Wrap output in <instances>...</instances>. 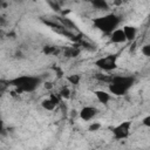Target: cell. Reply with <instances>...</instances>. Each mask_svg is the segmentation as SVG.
Here are the masks:
<instances>
[{"mask_svg": "<svg viewBox=\"0 0 150 150\" xmlns=\"http://www.w3.org/2000/svg\"><path fill=\"white\" fill-rule=\"evenodd\" d=\"M42 82L41 77L39 76H32V75H21L12 79L9 81V84L15 88V91L18 94L21 93H32L34 91L40 83Z\"/></svg>", "mask_w": 150, "mask_h": 150, "instance_id": "obj_1", "label": "cell"}, {"mask_svg": "<svg viewBox=\"0 0 150 150\" xmlns=\"http://www.w3.org/2000/svg\"><path fill=\"white\" fill-rule=\"evenodd\" d=\"M135 79L132 76L124 75H112L110 83L108 84L110 94L115 96H122L129 91V89L134 86Z\"/></svg>", "mask_w": 150, "mask_h": 150, "instance_id": "obj_2", "label": "cell"}, {"mask_svg": "<svg viewBox=\"0 0 150 150\" xmlns=\"http://www.w3.org/2000/svg\"><path fill=\"white\" fill-rule=\"evenodd\" d=\"M120 21L121 20L116 14L109 13V14H105L103 16H98V18L94 19L93 20V25H94V27H96L102 33L110 35L112 33V30L118 28Z\"/></svg>", "mask_w": 150, "mask_h": 150, "instance_id": "obj_3", "label": "cell"}, {"mask_svg": "<svg viewBox=\"0 0 150 150\" xmlns=\"http://www.w3.org/2000/svg\"><path fill=\"white\" fill-rule=\"evenodd\" d=\"M116 60H117L116 55L102 56V57H100L95 61V66L97 68H100L101 70H103V71H111V70L116 69V67H117Z\"/></svg>", "mask_w": 150, "mask_h": 150, "instance_id": "obj_4", "label": "cell"}, {"mask_svg": "<svg viewBox=\"0 0 150 150\" xmlns=\"http://www.w3.org/2000/svg\"><path fill=\"white\" fill-rule=\"evenodd\" d=\"M130 129H131V122L130 121H124L118 123L116 127L112 128V136L115 139L121 141L125 139L130 135Z\"/></svg>", "mask_w": 150, "mask_h": 150, "instance_id": "obj_5", "label": "cell"}, {"mask_svg": "<svg viewBox=\"0 0 150 150\" xmlns=\"http://www.w3.org/2000/svg\"><path fill=\"white\" fill-rule=\"evenodd\" d=\"M97 112H98V110L95 107H93V105H84L80 110L79 115H80V118L82 121L88 122V121H91L97 115Z\"/></svg>", "mask_w": 150, "mask_h": 150, "instance_id": "obj_6", "label": "cell"}, {"mask_svg": "<svg viewBox=\"0 0 150 150\" xmlns=\"http://www.w3.org/2000/svg\"><path fill=\"white\" fill-rule=\"evenodd\" d=\"M110 41L112 43H124L127 41V38L123 28H116L115 30H112V33L110 34Z\"/></svg>", "mask_w": 150, "mask_h": 150, "instance_id": "obj_7", "label": "cell"}, {"mask_svg": "<svg viewBox=\"0 0 150 150\" xmlns=\"http://www.w3.org/2000/svg\"><path fill=\"white\" fill-rule=\"evenodd\" d=\"M94 95H95L96 100L100 103H102V104H107L110 101V98H111L110 94L108 91H105V90H95L94 91Z\"/></svg>", "mask_w": 150, "mask_h": 150, "instance_id": "obj_8", "label": "cell"}, {"mask_svg": "<svg viewBox=\"0 0 150 150\" xmlns=\"http://www.w3.org/2000/svg\"><path fill=\"white\" fill-rule=\"evenodd\" d=\"M123 30H124V34H125V38H127V41H132L135 40L136 38V34H137V30L134 26H124L123 27Z\"/></svg>", "mask_w": 150, "mask_h": 150, "instance_id": "obj_9", "label": "cell"}, {"mask_svg": "<svg viewBox=\"0 0 150 150\" xmlns=\"http://www.w3.org/2000/svg\"><path fill=\"white\" fill-rule=\"evenodd\" d=\"M90 2L93 5V7L98 11H108L109 9V5H108L107 0H90Z\"/></svg>", "mask_w": 150, "mask_h": 150, "instance_id": "obj_10", "label": "cell"}, {"mask_svg": "<svg viewBox=\"0 0 150 150\" xmlns=\"http://www.w3.org/2000/svg\"><path fill=\"white\" fill-rule=\"evenodd\" d=\"M41 107H42L45 110H47V111H53L57 105L50 100V97H48V98H45V100L41 102Z\"/></svg>", "mask_w": 150, "mask_h": 150, "instance_id": "obj_11", "label": "cell"}, {"mask_svg": "<svg viewBox=\"0 0 150 150\" xmlns=\"http://www.w3.org/2000/svg\"><path fill=\"white\" fill-rule=\"evenodd\" d=\"M95 77H96V80H98L100 82H104V83L109 84V83H110V81H111L112 75H107V74H96V75H95Z\"/></svg>", "mask_w": 150, "mask_h": 150, "instance_id": "obj_12", "label": "cell"}, {"mask_svg": "<svg viewBox=\"0 0 150 150\" xmlns=\"http://www.w3.org/2000/svg\"><path fill=\"white\" fill-rule=\"evenodd\" d=\"M67 81H68L69 83L76 86V84L80 83V81H81V76H80L79 74H71V75H68V76H67Z\"/></svg>", "mask_w": 150, "mask_h": 150, "instance_id": "obj_13", "label": "cell"}, {"mask_svg": "<svg viewBox=\"0 0 150 150\" xmlns=\"http://www.w3.org/2000/svg\"><path fill=\"white\" fill-rule=\"evenodd\" d=\"M59 95L61 96V98H69L70 97V89L68 87H62L61 90L59 91Z\"/></svg>", "mask_w": 150, "mask_h": 150, "instance_id": "obj_14", "label": "cell"}, {"mask_svg": "<svg viewBox=\"0 0 150 150\" xmlns=\"http://www.w3.org/2000/svg\"><path fill=\"white\" fill-rule=\"evenodd\" d=\"M79 53H80V50L77 48H69L64 52V55L68 57H75L76 55H79Z\"/></svg>", "mask_w": 150, "mask_h": 150, "instance_id": "obj_15", "label": "cell"}, {"mask_svg": "<svg viewBox=\"0 0 150 150\" xmlns=\"http://www.w3.org/2000/svg\"><path fill=\"white\" fill-rule=\"evenodd\" d=\"M42 52H43V54H46V55H50V54L57 53V49H56L55 47H53V46H46V47H43Z\"/></svg>", "mask_w": 150, "mask_h": 150, "instance_id": "obj_16", "label": "cell"}, {"mask_svg": "<svg viewBox=\"0 0 150 150\" xmlns=\"http://www.w3.org/2000/svg\"><path fill=\"white\" fill-rule=\"evenodd\" d=\"M101 129V124L98 123V122H93L89 127H88V130L90 131V132H94V131H97V130H100Z\"/></svg>", "mask_w": 150, "mask_h": 150, "instance_id": "obj_17", "label": "cell"}, {"mask_svg": "<svg viewBox=\"0 0 150 150\" xmlns=\"http://www.w3.org/2000/svg\"><path fill=\"white\" fill-rule=\"evenodd\" d=\"M142 54H143L144 56L150 57V43H146V45H144V46L142 47Z\"/></svg>", "mask_w": 150, "mask_h": 150, "instance_id": "obj_18", "label": "cell"}, {"mask_svg": "<svg viewBox=\"0 0 150 150\" xmlns=\"http://www.w3.org/2000/svg\"><path fill=\"white\" fill-rule=\"evenodd\" d=\"M142 123H143V125H145L146 128H150V115H148V116H145V117L143 118V121H142Z\"/></svg>", "mask_w": 150, "mask_h": 150, "instance_id": "obj_19", "label": "cell"}, {"mask_svg": "<svg viewBox=\"0 0 150 150\" xmlns=\"http://www.w3.org/2000/svg\"><path fill=\"white\" fill-rule=\"evenodd\" d=\"M43 87H45L46 89H48V90H49V89H52V88H53V83H52V82H49V81H46V82L43 83Z\"/></svg>", "mask_w": 150, "mask_h": 150, "instance_id": "obj_20", "label": "cell"}]
</instances>
